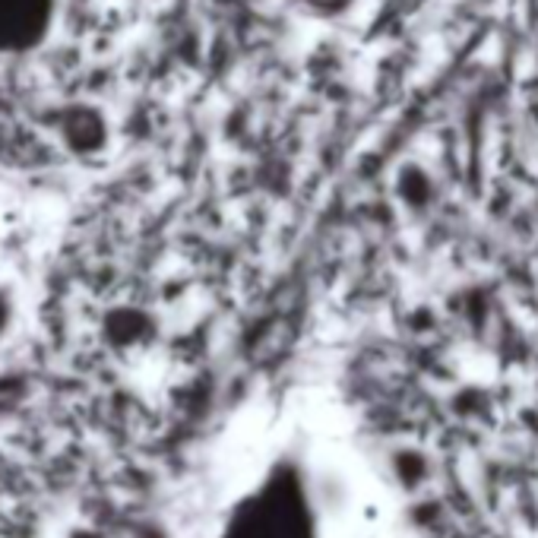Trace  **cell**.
Returning <instances> with one entry per match:
<instances>
[{"label":"cell","mask_w":538,"mask_h":538,"mask_svg":"<svg viewBox=\"0 0 538 538\" xmlns=\"http://www.w3.org/2000/svg\"><path fill=\"white\" fill-rule=\"evenodd\" d=\"M57 19V0H0V57L32 51Z\"/></svg>","instance_id":"6da1fadb"}]
</instances>
